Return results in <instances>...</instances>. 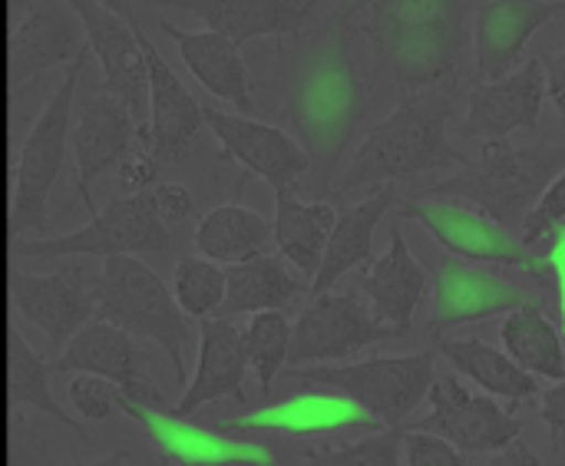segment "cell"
I'll list each match as a JSON object with an SVG mask.
<instances>
[{
    "label": "cell",
    "instance_id": "6da1fadb",
    "mask_svg": "<svg viewBox=\"0 0 565 466\" xmlns=\"http://www.w3.org/2000/svg\"><path fill=\"white\" fill-rule=\"evenodd\" d=\"M278 76L285 119L308 156L311 189L324 195L367 116V86L351 53L348 27L291 33V43L281 46Z\"/></svg>",
    "mask_w": 565,
    "mask_h": 466
},
{
    "label": "cell",
    "instance_id": "7a4b0ae2",
    "mask_svg": "<svg viewBox=\"0 0 565 466\" xmlns=\"http://www.w3.org/2000/svg\"><path fill=\"white\" fill-rule=\"evenodd\" d=\"M467 13L470 0H377L358 13V30L371 40L377 73L417 93L454 80L467 50Z\"/></svg>",
    "mask_w": 565,
    "mask_h": 466
},
{
    "label": "cell",
    "instance_id": "3957f363",
    "mask_svg": "<svg viewBox=\"0 0 565 466\" xmlns=\"http://www.w3.org/2000/svg\"><path fill=\"white\" fill-rule=\"evenodd\" d=\"M454 96L447 89H417L404 93L394 113L377 123L348 172L338 182V195L371 186H391L401 179H417L430 169L467 166L470 159L447 139V123L454 116Z\"/></svg>",
    "mask_w": 565,
    "mask_h": 466
},
{
    "label": "cell",
    "instance_id": "277c9868",
    "mask_svg": "<svg viewBox=\"0 0 565 466\" xmlns=\"http://www.w3.org/2000/svg\"><path fill=\"white\" fill-rule=\"evenodd\" d=\"M565 169V146L533 142L513 146L510 139H487L477 162H467L460 176L427 189L434 199H467L483 209L487 219L516 232L546 186Z\"/></svg>",
    "mask_w": 565,
    "mask_h": 466
},
{
    "label": "cell",
    "instance_id": "5b68a950",
    "mask_svg": "<svg viewBox=\"0 0 565 466\" xmlns=\"http://www.w3.org/2000/svg\"><path fill=\"white\" fill-rule=\"evenodd\" d=\"M96 315L136 341H152L166 351L175 381H185V348L192 341L189 318L172 298V288L136 255L103 258L96 278Z\"/></svg>",
    "mask_w": 565,
    "mask_h": 466
},
{
    "label": "cell",
    "instance_id": "8992f818",
    "mask_svg": "<svg viewBox=\"0 0 565 466\" xmlns=\"http://www.w3.org/2000/svg\"><path fill=\"white\" fill-rule=\"evenodd\" d=\"M89 63V50L79 53L50 99L43 103L36 123L30 126L17 166H13V202H10V232L13 235H50V192L56 186V176L66 159L70 146V119H73V99L83 83V70Z\"/></svg>",
    "mask_w": 565,
    "mask_h": 466
},
{
    "label": "cell",
    "instance_id": "52a82bcc",
    "mask_svg": "<svg viewBox=\"0 0 565 466\" xmlns=\"http://www.w3.org/2000/svg\"><path fill=\"white\" fill-rule=\"evenodd\" d=\"M434 351L404 354V358H371L344 368H288L285 378L324 384L361 404L374 421L384 427H401L430 394L434 374Z\"/></svg>",
    "mask_w": 565,
    "mask_h": 466
},
{
    "label": "cell",
    "instance_id": "ba28073f",
    "mask_svg": "<svg viewBox=\"0 0 565 466\" xmlns=\"http://www.w3.org/2000/svg\"><path fill=\"white\" fill-rule=\"evenodd\" d=\"M172 232L156 219L149 195H116L96 209L86 225L66 235L20 239L17 255L26 258H113V255H156L169 252Z\"/></svg>",
    "mask_w": 565,
    "mask_h": 466
},
{
    "label": "cell",
    "instance_id": "9c48e42d",
    "mask_svg": "<svg viewBox=\"0 0 565 466\" xmlns=\"http://www.w3.org/2000/svg\"><path fill=\"white\" fill-rule=\"evenodd\" d=\"M397 215H401V219L420 222V225H424L447 252H454L457 258L523 268V272H530L533 278H556L550 262L536 258V255L530 252V245H523L510 229L497 225V222L487 219L483 212L460 209L457 202L424 195V199L404 202V209H397Z\"/></svg>",
    "mask_w": 565,
    "mask_h": 466
},
{
    "label": "cell",
    "instance_id": "30bf717a",
    "mask_svg": "<svg viewBox=\"0 0 565 466\" xmlns=\"http://www.w3.org/2000/svg\"><path fill=\"white\" fill-rule=\"evenodd\" d=\"M66 3L83 27L89 56H96L99 63L103 86L116 99H122V106L132 113L136 139L142 149H149V73L132 23L96 0H66Z\"/></svg>",
    "mask_w": 565,
    "mask_h": 466
},
{
    "label": "cell",
    "instance_id": "8fae6325",
    "mask_svg": "<svg viewBox=\"0 0 565 466\" xmlns=\"http://www.w3.org/2000/svg\"><path fill=\"white\" fill-rule=\"evenodd\" d=\"M96 278L99 272L70 258L50 275H33V272L10 275V301L17 315L46 335L53 358L96 315Z\"/></svg>",
    "mask_w": 565,
    "mask_h": 466
},
{
    "label": "cell",
    "instance_id": "7c38bea8",
    "mask_svg": "<svg viewBox=\"0 0 565 466\" xmlns=\"http://www.w3.org/2000/svg\"><path fill=\"white\" fill-rule=\"evenodd\" d=\"M86 36L66 0H17L7 33V76L10 89L33 86L43 73L70 66L86 53Z\"/></svg>",
    "mask_w": 565,
    "mask_h": 466
},
{
    "label": "cell",
    "instance_id": "4fadbf2b",
    "mask_svg": "<svg viewBox=\"0 0 565 466\" xmlns=\"http://www.w3.org/2000/svg\"><path fill=\"white\" fill-rule=\"evenodd\" d=\"M401 338L387 325H381L371 308L361 301L358 292L344 295H318L311 305L298 315L291 328V348H288V368H305V364H324V361H341L367 345L377 341H394Z\"/></svg>",
    "mask_w": 565,
    "mask_h": 466
},
{
    "label": "cell",
    "instance_id": "5bb4252c",
    "mask_svg": "<svg viewBox=\"0 0 565 466\" xmlns=\"http://www.w3.org/2000/svg\"><path fill=\"white\" fill-rule=\"evenodd\" d=\"M430 414L414 421L411 431H427L454 444L460 454H493L523 434V421L503 411L490 394H473L457 378L430 384Z\"/></svg>",
    "mask_w": 565,
    "mask_h": 466
},
{
    "label": "cell",
    "instance_id": "9a60e30c",
    "mask_svg": "<svg viewBox=\"0 0 565 466\" xmlns=\"http://www.w3.org/2000/svg\"><path fill=\"white\" fill-rule=\"evenodd\" d=\"M132 139L136 119L106 86L83 89V96L73 99L70 146L76 159V195L89 215L96 212L93 182L122 162V156L132 149Z\"/></svg>",
    "mask_w": 565,
    "mask_h": 466
},
{
    "label": "cell",
    "instance_id": "2e32d148",
    "mask_svg": "<svg viewBox=\"0 0 565 466\" xmlns=\"http://www.w3.org/2000/svg\"><path fill=\"white\" fill-rule=\"evenodd\" d=\"M119 411L149 434L159 457L172 466H281L265 447L232 441V434L215 427H195L185 417H175L169 404L152 407L119 391Z\"/></svg>",
    "mask_w": 565,
    "mask_h": 466
},
{
    "label": "cell",
    "instance_id": "e0dca14e",
    "mask_svg": "<svg viewBox=\"0 0 565 466\" xmlns=\"http://www.w3.org/2000/svg\"><path fill=\"white\" fill-rule=\"evenodd\" d=\"M434 311L430 335H444L457 325L487 321L497 315H510L520 305L533 301L516 282L500 275L490 265H470L467 258H440L434 265Z\"/></svg>",
    "mask_w": 565,
    "mask_h": 466
},
{
    "label": "cell",
    "instance_id": "ac0fdd59",
    "mask_svg": "<svg viewBox=\"0 0 565 466\" xmlns=\"http://www.w3.org/2000/svg\"><path fill=\"white\" fill-rule=\"evenodd\" d=\"M202 119L222 146V159L245 166V176H262L275 192L295 189L308 176L305 149L278 126L258 123L252 116L222 113L215 106H202Z\"/></svg>",
    "mask_w": 565,
    "mask_h": 466
},
{
    "label": "cell",
    "instance_id": "d6986e66",
    "mask_svg": "<svg viewBox=\"0 0 565 466\" xmlns=\"http://www.w3.org/2000/svg\"><path fill=\"white\" fill-rule=\"evenodd\" d=\"M129 23L146 53V73H149V152L156 156L159 166H179L189 159L192 142L205 126L202 103L185 89V83L175 76L169 60L146 36L139 17Z\"/></svg>",
    "mask_w": 565,
    "mask_h": 466
},
{
    "label": "cell",
    "instance_id": "ffe728a7",
    "mask_svg": "<svg viewBox=\"0 0 565 466\" xmlns=\"http://www.w3.org/2000/svg\"><path fill=\"white\" fill-rule=\"evenodd\" d=\"M50 364H53V374H70V371L96 374V378L113 381L132 401L166 407V398L152 388V381L146 374V358L139 354L136 338H129L126 331H119L109 321L83 325Z\"/></svg>",
    "mask_w": 565,
    "mask_h": 466
},
{
    "label": "cell",
    "instance_id": "44dd1931",
    "mask_svg": "<svg viewBox=\"0 0 565 466\" xmlns=\"http://www.w3.org/2000/svg\"><path fill=\"white\" fill-rule=\"evenodd\" d=\"M546 99V70L530 60L500 80H480L470 89V109L463 119L467 139H510L513 129H540V113Z\"/></svg>",
    "mask_w": 565,
    "mask_h": 466
},
{
    "label": "cell",
    "instance_id": "7402d4cb",
    "mask_svg": "<svg viewBox=\"0 0 565 466\" xmlns=\"http://www.w3.org/2000/svg\"><path fill=\"white\" fill-rule=\"evenodd\" d=\"M215 431L238 434V437H248V434L324 437V434H341V431H384V424L374 421L361 404H354L344 394H301L275 407H262L248 417L225 421Z\"/></svg>",
    "mask_w": 565,
    "mask_h": 466
},
{
    "label": "cell",
    "instance_id": "603a6c76",
    "mask_svg": "<svg viewBox=\"0 0 565 466\" xmlns=\"http://www.w3.org/2000/svg\"><path fill=\"white\" fill-rule=\"evenodd\" d=\"M563 3L556 0H487L473 17V53L483 80H500L516 70L536 30H543Z\"/></svg>",
    "mask_w": 565,
    "mask_h": 466
},
{
    "label": "cell",
    "instance_id": "cb8c5ba5",
    "mask_svg": "<svg viewBox=\"0 0 565 466\" xmlns=\"http://www.w3.org/2000/svg\"><path fill=\"white\" fill-rule=\"evenodd\" d=\"M245 374H248V358H245L242 325H235V318H202L195 378L185 388L182 401L172 407V414L189 417L199 407L222 398L245 401Z\"/></svg>",
    "mask_w": 565,
    "mask_h": 466
},
{
    "label": "cell",
    "instance_id": "d4e9b609",
    "mask_svg": "<svg viewBox=\"0 0 565 466\" xmlns=\"http://www.w3.org/2000/svg\"><path fill=\"white\" fill-rule=\"evenodd\" d=\"M358 288L371 301V315L381 325H387L401 338L411 331L414 311L420 308L424 292H427V275H424L420 262L411 255L401 229L391 232V248L361 268Z\"/></svg>",
    "mask_w": 565,
    "mask_h": 466
},
{
    "label": "cell",
    "instance_id": "484cf974",
    "mask_svg": "<svg viewBox=\"0 0 565 466\" xmlns=\"http://www.w3.org/2000/svg\"><path fill=\"white\" fill-rule=\"evenodd\" d=\"M162 7L189 10L215 30L228 36L235 46L255 36H291L311 23L318 0H159Z\"/></svg>",
    "mask_w": 565,
    "mask_h": 466
},
{
    "label": "cell",
    "instance_id": "4316f807",
    "mask_svg": "<svg viewBox=\"0 0 565 466\" xmlns=\"http://www.w3.org/2000/svg\"><path fill=\"white\" fill-rule=\"evenodd\" d=\"M159 27L175 43L182 63L202 83V89L238 106L248 116L258 109V103L252 96V73L242 60V50L228 36H222L215 30H179L166 20Z\"/></svg>",
    "mask_w": 565,
    "mask_h": 466
},
{
    "label": "cell",
    "instance_id": "83f0119b",
    "mask_svg": "<svg viewBox=\"0 0 565 466\" xmlns=\"http://www.w3.org/2000/svg\"><path fill=\"white\" fill-rule=\"evenodd\" d=\"M391 205H394V186H381L364 202H358L338 215L331 239H328V248H324V258H321V268L308 288L311 298L331 292L348 272L364 268L374 258V232L384 222Z\"/></svg>",
    "mask_w": 565,
    "mask_h": 466
},
{
    "label": "cell",
    "instance_id": "f1b7e54d",
    "mask_svg": "<svg viewBox=\"0 0 565 466\" xmlns=\"http://www.w3.org/2000/svg\"><path fill=\"white\" fill-rule=\"evenodd\" d=\"M338 222V209L324 199L305 202L295 189L275 192V222H271V242L278 245V255L305 278H315L331 239V229Z\"/></svg>",
    "mask_w": 565,
    "mask_h": 466
},
{
    "label": "cell",
    "instance_id": "f546056e",
    "mask_svg": "<svg viewBox=\"0 0 565 466\" xmlns=\"http://www.w3.org/2000/svg\"><path fill=\"white\" fill-rule=\"evenodd\" d=\"M305 292V282L291 275L281 255H255L225 265V301L212 318H238L258 311H281Z\"/></svg>",
    "mask_w": 565,
    "mask_h": 466
},
{
    "label": "cell",
    "instance_id": "4dcf8cb0",
    "mask_svg": "<svg viewBox=\"0 0 565 466\" xmlns=\"http://www.w3.org/2000/svg\"><path fill=\"white\" fill-rule=\"evenodd\" d=\"M268 245H271V222L245 209L238 199L205 212L195 229V252L215 265H235L265 255Z\"/></svg>",
    "mask_w": 565,
    "mask_h": 466
},
{
    "label": "cell",
    "instance_id": "1f68e13d",
    "mask_svg": "<svg viewBox=\"0 0 565 466\" xmlns=\"http://www.w3.org/2000/svg\"><path fill=\"white\" fill-rule=\"evenodd\" d=\"M500 338H503V351L510 354V361L520 364L526 374L550 378V381L565 378L563 335L546 318L540 301H526L516 311H510Z\"/></svg>",
    "mask_w": 565,
    "mask_h": 466
},
{
    "label": "cell",
    "instance_id": "d6a6232c",
    "mask_svg": "<svg viewBox=\"0 0 565 466\" xmlns=\"http://www.w3.org/2000/svg\"><path fill=\"white\" fill-rule=\"evenodd\" d=\"M440 354L487 394H497L507 401H530L540 394V384L533 374H526L520 364H513L507 351H497L477 338L440 341Z\"/></svg>",
    "mask_w": 565,
    "mask_h": 466
},
{
    "label": "cell",
    "instance_id": "836d02e7",
    "mask_svg": "<svg viewBox=\"0 0 565 466\" xmlns=\"http://www.w3.org/2000/svg\"><path fill=\"white\" fill-rule=\"evenodd\" d=\"M7 368H10V374H7V391H10V401H13V404L33 407V411L53 417L56 424H63V427H70V431H76V434L83 437V427H79L76 421H70V414H66V411L56 404V398H53V388H50V381L56 378V374H53V364L43 361L17 331L7 335Z\"/></svg>",
    "mask_w": 565,
    "mask_h": 466
},
{
    "label": "cell",
    "instance_id": "e575fe53",
    "mask_svg": "<svg viewBox=\"0 0 565 466\" xmlns=\"http://www.w3.org/2000/svg\"><path fill=\"white\" fill-rule=\"evenodd\" d=\"M245 338V358L248 371L258 378V388L268 394L271 384L288 368V348H291V321L281 311H258L242 328Z\"/></svg>",
    "mask_w": 565,
    "mask_h": 466
},
{
    "label": "cell",
    "instance_id": "d590c367",
    "mask_svg": "<svg viewBox=\"0 0 565 466\" xmlns=\"http://www.w3.org/2000/svg\"><path fill=\"white\" fill-rule=\"evenodd\" d=\"M169 288L185 318H212L225 301V268L202 255H185L179 258Z\"/></svg>",
    "mask_w": 565,
    "mask_h": 466
},
{
    "label": "cell",
    "instance_id": "8d00e7d4",
    "mask_svg": "<svg viewBox=\"0 0 565 466\" xmlns=\"http://www.w3.org/2000/svg\"><path fill=\"white\" fill-rule=\"evenodd\" d=\"M401 447L404 427H384L338 451H308L305 466H401Z\"/></svg>",
    "mask_w": 565,
    "mask_h": 466
},
{
    "label": "cell",
    "instance_id": "74e56055",
    "mask_svg": "<svg viewBox=\"0 0 565 466\" xmlns=\"http://www.w3.org/2000/svg\"><path fill=\"white\" fill-rule=\"evenodd\" d=\"M565 222V169L546 186V192L536 199V205L530 209V215L520 225V242L523 245H536L546 235H553Z\"/></svg>",
    "mask_w": 565,
    "mask_h": 466
},
{
    "label": "cell",
    "instance_id": "f35d334b",
    "mask_svg": "<svg viewBox=\"0 0 565 466\" xmlns=\"http://www.w3.org/2000/svg\"><path fill=\"white\" fill-rule=\"evenodd\" d=\"M66 394H70V404L79 411V417L96 421V424L109 421L119 411V388L96 374H76Z\"/></svg>",
    "mask_w": 565,
    "mask_h": 466
},
{
    "label": "cell",
    "instance_id": "ab89813d",
    "mask_svg": "<svg viewBox=\"0 0 565 466\" xmlns=\"http://www.w3.org/2000/svg\"><path fill=\"white\" fill-rule=\"evenodd\" d=\"M146 195H149V205H152L156 219H159L169 232L195 219V199H192V192H189L185 186H179V182H156Z\"/></svg>",
    "mask_w": 565,
    "mask_h": 466
},
{
    "label": "cell",
    "instance_id": "60d3db41",
    "mask_svg": "<svg viewBox=\"0 0 565 466\" xmlns=\"http://www.w3.org/2000/svg\"><path fill=\"white\" fill-rule=\"evenodd\" d=\"M404 451H407V466H467V457L454 444L427 431H407Z\"/></svg>",
    "mask_w": 565,
    "mask_h": 466
},
{
    "label": "cell",
    "instance_id": "b9f144b4",
    "mask_svg": "<svg viewBox=\"0 0 565 466\" xmlns=\"http://www.w3.org/2000/svg\"><path fill=\"white\" fill-rule=\"evenodd\" d=\"M119 172V189L122 195H139V192H149L156 182H159V162L149 149H129L122 156V162L116 166Z\"/></svg>",
    "mask_w": 565,
    "mask_h": 466
},
{
    "label": "cell",
    "instance_id": "7bdbcfd3",
    "mask_svg": "<svg viewBox=\"0 0 565 466\" xmlns=\"http://www.w3.org/2000/svg\"><path fill=\"white\" fill-rule=\"evenodd\" d=\"M540 414H543V424L550 427L553 444H556V451H559L565 441V378L556 384V388H553V391H546V394H543Z\"/></svg>",
    "mask_w": 565,
    "mask_h": 466
},
{
    "label": "cell",
    "instance_id": "ee69618b",
    "mask_svg": "<svg viewBox=\"0 0 565 466\" xmlns=\"http://www.w3.org/2000/svg\"><path fill=\"white\" fill-rule=\"evenodd\" d=\"M540 63L546 70V96H550V103L559 109V116L565 119V50L540 56Z\"/></svg>",
    "mask_w": 565,
    "mask_h": 466
},
{
    "label": "cell",
    "instance_id": "f6af8a7d",
    "mask_svg": "<svg viewBox=\"0 0 565 466\" xmlns=\"http://www.w3.org/2000/svg\"><path fill=\"white\" fill-rule=\"evenodd\" d=\"M493 466H543L540 464V457L530 451V444H523L520 437L516 441H510L503 451H500V460Z\"/></svg>",
    "mask_w": 565,
    "mask_h": 466
},
{
    "label": "cell",
    "instance_id": "bcb514c9",
    "mask_svg": "<svg viewBox=\"0 0 565 466\" xmlns=\"http://www.w3.org/2000/svg\"><path fill=\"white\" fill-rule=\"evenodd\" d=\"M371 3H377V0H338V7H334V13L328 17V23L331 27H348L361 10H367Z\"/></svg>",
    "mask_w": 565,
    "mask_h": 466
},
{
    "label": "cell",
    "instance_id": "7dc6e473",
    "mask_svg": "<svg viewBox=\"0 0 565 466\" xmlns=\"http://www.w3.org/2000/svg\"><path fill=\"white\" fill-rule=\"evenodd\" d=\"M553 275H556V288H559V308H563V331H565V239L553 252Z\"/></svg>",
    "mask_w": 565,
    "mask_h": 466
},
{
    "label": "cell",
    "instance_id": "c3c4849f",
    "mask_svg": "<svg viewBox=\"0 0 565 466\" xmlns=\"http://www.w3.org/2000/svg\"><path fill=\"white\" fill-rule=\"evenodd\" d=\"M70 466H132V457H129L126 451H116V454H109V457H103V460H93V464L76 460V464H70Z\"/></svg>",
    "mask_w": 565,
    "mask_h": 466
},
{
    "label": "cell",
    "instance_id": "681fc988",
    "mask_svg": "<svg viewBox=\"0 0 565 466\" xmlns=\"http://www.w3.org/2000/svg\"><path fill=\"white\" fill-rule=\"evenodd\" d=\"M96 3H103L106 10H113V13H119L122 20H136V10H132V0H96Z\"/></svg>",
    "mask_w": 565,
    "mask_h": 466
}]
</instances>
